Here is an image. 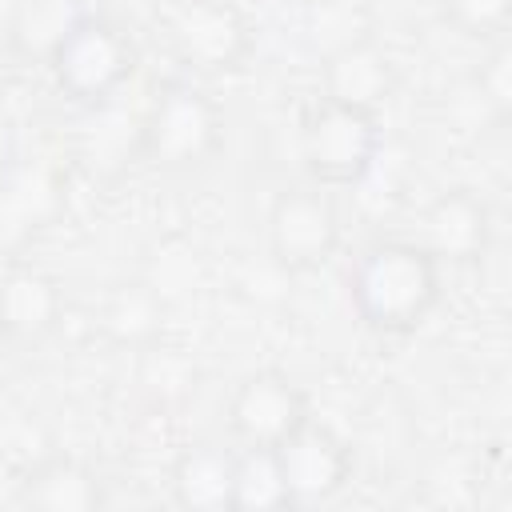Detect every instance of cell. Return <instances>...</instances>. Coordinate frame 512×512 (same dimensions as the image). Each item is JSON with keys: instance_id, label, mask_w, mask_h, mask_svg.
Returning <instances> with one entry per match:
<instances>
[{"instance_id": "obj_16", "label": "cell", "mask_w": 512, "mask_h": 512, "mask_svg": "<svg viewBox=\"0 0 512 512\" xmlns=\"http://www.w3.org/2000/svg\"><path fill=\"white\" fill-rule=\"evenodd\" d=\"M288 488L272 448H236L232 512H288Z\"/></svg>"}, {"instance_id": "obj_10", "label": "cell", "mask_w": 512, "mask_h": 512, "mask_svg": "<svg viewBox=\"0 0 512 512\" xmlns=\"http://www.w3.org/2000/svg\"><path fill=\"white\" fill-rule=\"evenodd\" d=\"M412 240L440 268L476 264L492 244V212L472 188H444L424 204Z\"/></svg>"}, {"instance_id": "obj_8", "label": "cell", "mask_w": 512, "mask_h": 512, "mask_svg": "<svg viewBox=\"0 0 512 512\" xmlns=\"http://www.w3.org/2000/svg\"><path fill=\"white\" fill-rule=\"evenodd\" d=\"M308 416L304 388L280 368L248 372L228 396V432L240 448H276Z\"/></svg>"}, {"instance_id": "obj_2", "label": "cell", "mask_w": 512, "mask_h": 512, "mask_svg": "<svg viewBox=\"0 0 512 512\" xmlns=\"http://www.w3.org/2000/svg\"><path fill=\"white\" fill-rule=\"evenodd\" d=\"M140 64V48L128 28L104 12H80L48 48L44 68L52 84L80 108L108 104Z\"/></svg>"}, {"instance_id": "obj_4", "label": "cell", "mask_w": 512, "mask_h": 512, "mask_svg": "<svg viewBox=\"0 0 512 512\" xmlns=\"http://www.w3.org/2000/svg\"><path fill=\"white\" fill-rule=\"evenodd\" d=\"M384 144L380 112L316 96L300 120V156L320 188H356Z\"/></svg>"}, {"instance_id": "obj_13", "label": "cell", "mask_w": 512, "mask_h": 512, "mask_svg": "<svg viewBox=\"0 0 512 512\" xmlns=\"http://www.w3.org/2000/svg\"><path fill=\"white\" fill-rule=\"evenodd\" d=\"M232 476H236V448L220 440H196L176 452L168 488L176 508L184 512H232Z\"/></svg>"}, {"instance_id": "obj_7", "label": "cell", "mask_w": 512, "mask_h": 512, "mask_svg": "<svg viewBox=\"0 0 512 512\" xmlns=\"http://www.w3.org/2000/svg\"><path fill=\"white\" fill-rule=\"evenodd\" d=\"M272 452H276L292 508H320L336 500L352 480L348 440L336 428L320 424L316 416H308L296 432H288Z\"/></svg>"}, {"instance_id": "obj_15", "label": "cell", "mask_w": 512, "mask_h": 512, "mask_svg": "<svg viewBox=\"0 0 512 512\" xmlns=\"http://www.w3.org/2000/svg\"><path fill=\"white\" fill-rule=\"evenodd\" d=\"M160 312H164V300L152 284L144 280H124L116 284L104 304H100V324L104 332L116 340V344H152L156 332H160Z\"/></svg>"}, {"instance_id": "obj_6", "label": "cell", "mask_w": 512, "mask_h": 512, "mask_svg": "<svg viewBox=\"0 0 512 512\" xmlns=\"http://www.w3.org/2000/svg\"><path fill=\"white\" fill-rule=\"evenodd\" d=\"M164 36L172 56L204 76L232 72L252 52V24L232 0H180L164 20Z\"/></svg>"}, {"instance_id": "obj_18", "label": "cell", "mask_w": 512, "mask_h": 512, "mask_svg": "<svg viewBox=\"0 0 512 512\" xmlns=\"http://www.w3.org/2000/svg\"><path fill=\"white\" fill-rule=\"evenodd\" d=\"M80 16V8H72V0H20L16 20H12V40L24 52L48 56V48L56 44V36Z\"/></svg>"}, {"instance_id": "obj_12", "label": "cell", "mask_w": 512, "mask_h": 512, "mask_svg": "<svg viewBox=\"0 0 512 512\" xmlns=\"http://www.w3.org/2000/svg\"><path fill=\"white\" fill-rule=\"evenodd\" d=\"M396 92V64L376 36L320 56V96L380 112Z\"/></svg>"}, {"instance_id": "obj_3", "label": "cell", "mask_w": 512, "mask_h": 512, "mask_svg": "<svg viewBox=\"0 0 512 512\" xmlns=\"http://www.w3.org/2000/svg\"><path fill=\"white\" fill-rule=\"evenodd\" d=\"M224 144L220 104L192 80H164L136 128V152L160 172H196Z\"/></svg>"}, {"instance_id": "obj_9", "label": "cell", "mask_w": 512, "mask_h": 512, "mask_svg": "<svg viewBox=\"0 0 512 512\" xmlns=\"http://www.w3.org/2000/svg\"><path fill=\"white\" fill-rule=\"evenodd\" d=\"M64 212V180L48 160L0 164V252H24Z\"/></svg>"}, {"instance_id": "obj_1", "label": "cell", "mask_w": 512, "mask_h": 512, "mask_svg": "<svg viewBox=\"0 0 512 512\" xmlns=\"http://www.w3.org/2000/svg\"><path fill=\"white\" fill-rule=\"evenodd\" d=\"M348 304L376 336L416 332L444 296V268L408 236H384L356 252L348 264Z\"/></svg>"}, {"instance_id": "obj_19", "label": "cell", "mask_w": 512, "mask_h": 512, "mask_svg": "<svg viewBox=\"0 0 512 512\" xmlns=\"http://www.w3.org/2000/svg\"><path fill=\"white\" fill-rule=\"evenodd\" d=\"M440 16L468 40H504L512 0H440Z\"/></svg>"}, {"instance_id": "obj_11", "label": "cell", "mask_w": 512, "mask_h": 512, "mask_svg": "<svg viewBox=\"0 0 512 512\" xmlns=\"http://www.w3.org/2000/svg\"><path fill=\"white\" fill-rule=\"evenodd\" d=\"M64 284L24 260L0 268V340L36 344L64 320Z\"/></svg>"}, {"instance_id": "obj_17", "label": "cell", "mask_w": 512, "mask_h": 512, "mask_svg": "<svg viewBox=\"0 0 512 512\" xmlns=\"http://www.w3.org/2000/svg\"><path fill=\"white\" fill-rule=\"evenodd\" d=\"M304 36L320 56H328L344 44L368 40L372 36V8L364 0H308Z\"/></svg>"}, {"instance_id": "obj_20", "label": "cell", "mask_w": 512, "mask_h": 512, "mask_svg": "<svg viewBox=\"0 0 512 512\" xmlns=\"http://www.w3.org/2000/svg\"><path fill=\"white\" fill-rule=\"evenodd\" d=\"M480 96L488 100V108L504 120L512 108V52L504 40H492L488 60L480 64Z\"/></svg>"}, {"instance_id": "obj_14", "label": "cell", "mask_w": 512, "mask_h": 512, "mask_svg": "<svg viewBox=\"0 0 512 512\" xmlns=\"http://www.w3.org/2000/svg\"><path fill=\"white\" fill-rule=\"evenodd\" d=\"M16 496L24 508H36V512H96L104 504L96 468H88L76 456H60V452L36 460L20 476Z\"/></svg>"}, {"instance_id": "obj_5", "label": "cell", "mask_w": 512, "mask_h": 512, "mask_svg": "<svg viewBox=\"0 0 512 512\" xmlns=\"http://www.w3.org/2000/svg\"><path fill=\"white\" fill-rule=\"evenodd\" d=\"M340 208L328 188L320 184H296L284 188L264 220L268 236V256L280 272L304 276L328 264L340 248Z\"/></svg>"}]
</instances>
